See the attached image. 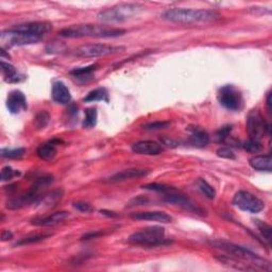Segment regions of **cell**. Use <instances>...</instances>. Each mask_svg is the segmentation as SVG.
I'll use <instances>...</instances> for the list:
<instances>
[{"instance_id": "cell-1", "label": "cell", "mask_w": 272, "mask_h": 272, "mask_svg": "<svg viewBox=\"0 0 272 272\" xmlns=\"http://www.w3.org/2000/svg\"><path fill=\"white\" fill-rule=\"evenodd\" d=\"M211 245L219 250H221L225 254L230 255L234 259H236L240 263L247 265V266L252 271L256 270H264L270 271L271 264L266 259H263L260 255L252 252L245 247H241L238 245L232 244V242H227L224 240H214L211 241Z\"/></svg>"}, {"instance_id": "cell-2", "label": "cell", "mask_w": 272, "mask_h": 272, "mask_svg": "<svg viewBox=\"0 0 272 272\" xmlns=\"http://www.w3.org/2000/svg\"><path fill=\"white\" fill-rule=\"evenodd\" d=\"M162 18L175 24H208L220 18V14L215 10L173 8L165 11Z\"/></svg>"}, {"instance_id": "cell-3", "label": "cell", "mask_w": 272, "mask_h": 272, "mask_svg": "<svg viewBox=\"0 0 272 272\" xmlns=\"http://www.w3.org/2000/svg\"><path fill=\"white\" fill-rule=\"evenodd\" d=\"M126 33V30L119 28H112L102 25H77L69 28H65L58 33L62 38L66 39H83V38H95V39H113L118 38Z\"/></svg>"}, {"instance_id": "cell-4", "label": "cell", "mask_w": 272, "mask_h": 272, "mask_svg": "<svg viewBox=\"0 0 272 272\" xmlns=\"http://www.w3.org/2000/svg\"><path fill=\"white\" fill-rule=\"evenodd\" d=\"M128 242L132 245L156 248L170 245L172 241L165 237V229L163 226L154 225L131 234L128 237Z\"/></svg>"}, {"instance_id": "cell-5", "label": "cell", "mask_w": 272, "mask_h": 272, "mask_svg": "<svg viewBox=\"0 0 272 272\" xmlns=\"http://www.w3.org/2000/svg\"><path fill=\"white\" fill-rule=\"evenodd\" d=\"M145 6L139 3H120L98 13V19L107 24H118L137 16Z\"/></svg>"}, {"instance_id": "cell-6", "label": "cell", "mask_w": 272, "mask_h": 272, "mask_svg": "<svg viewBox=\"0 0 272 272\" xmlns=\"http://www.w3.org/2000/svg\"><path fill=\"white\" fill-rule=\"evenodd\" d=\"M217 98L219 104L232 112H239L244 108V97L234 85H224L220 88Z\"/></svg>"}, {"instance_id": "cell-7", "label": "cell", "mask_w": 272, "mask_h": 272, "mask_svg": "<svg viewBox=\"0 0 272 272\" xmlns=\"http://www.w3.org/2000/svg\"><path fill=\"white\" fill-rule=\"evenodd\" d=\"M42 40L41 36H35L31 34H27L15 30V29H10V30H4L0 34V43H1L2 49H8L14 46H25L31 45Z\"/></svg>"}, {"instance_id": "cell-8", "label": "cell", "mask_w": 272, "mask_h": 272, "mask_svg": "<svg viewBox=\"0 0 272 272\" xmlns=\"http://www.w3.org/2000/svg\"><path fill=\"white\" fill-rule=\"evenodd\" d=\"M126 50L123 46H112L107 44H86L76 49L75 54L80 57H99L118 54Z\"/></svg>"}, {"instance_id": "cell-9", "label": "cell", "mask_w": 272, "mask_h": 272, "mask_svg": "<svg viewBox=\"0 0 272 272\" xmlns=\"http://www.w3.org/2000/svg\"><path fill=\"white\" fill-rule=\"evenodd\" d=\"M232 203L239 210L251 213V214H257L265 208V203L260 198L246 190H239L235 194Z\"/></svg>"}, {"instance_id": "cell-10", "label": "cell", "mask_w": 272, "mask_h": 272, "mask_svg": "<svg viewBox=\"0 0 272 272\" xmlns=\"http://www.w3.org/2000/svg\"><path fill=\"white\" fill-rule=\"evenodd\" d=\"M247 131L250 138L259 139L260 141L264 134L270 133V124L265 121L260 111L253 109L247 117Z\"/></svg>"}, {"instance_id": "cell-11", "label": "cell", "mask_w": 272, "mask_h": 272, "mask_svg": "<svg viewBox=\"0 0 272 272\" xmlns=\"http://www.w3.org/2000/svg\"><path fill=\"white\" fill-rule=\"evenodd\" d=\"M164 200L167 203H170V204H173V205H178V207H180L181 209L185 210L187 212H190V213H194V214H198V215H201V216L207 215V214H205V211L203 209H201L197 203H195L194 201L190 200L188 197L181 194L176 188L170 193L164 194Z\"/></svg>"}, {"instance_id": "cell-12", "label": "cell", "mask_w": 272, "mask_h": 272, "mask_svg": "<svg viewBox=\"0 0 272 272\" xmlns=\"http://www.w3.org/2000/svg\"><path fill=\"white\" fill-rule=\"evenodd\" d=\"M40 189H41L40 186L33 184L24 194H21L15 198H11L10 200L6 201V209L19 210L21 208L26 207V205L34 204L40 198V196H39Z\"/></svg>"}, {"instance_id": "cell-13", "label": "cell", "mask_w": 272, "mask_h": 272, "mask_svg": "<svg viewBox=\"0 0 272 272\" xmlns=\"http://www.w3.org/2000/svg\"><path fill=\"white\" fill-rule=\"evenodd\" d=\"M14 29L20 32L43 38L44 35L53 30V25L50 23H47V21H32V23L18 25Z\"/></svg>"}, {"instance_id": "cell-14", "label": "cell", "mask_w": 272, "mask_h": 272, "mask_svg": "<svg viewBox=\"0 0 272 272\" xmlns=\"http://www.w3.org/2000/svg\"><path fill=\"white\" fill-rule=\"evenodd\" d=\"M6 108L12 114H19L28 109L27 98L23 92L18 90L12 91L6 98Z\"/></svg>"}, {"instance_id": "cell-15", "label": "cell", "mask_w": 272, "mask_h": 272, "mask_svg": "<svg viewBox=\"0 0 272 272\" xmlns=\"http://www.w3.org/2000/svg\"><path fill=\"white\" fill-rule=\"evenodd\" d=\"M150 173V169H139V168H131L126 169V170H122L117 172L113 175L109 176L106 182H111V183H117V182H124L128 180H134L143 178V176H147Z\"/></svg>"}, {"instance_id": "cell-16", "label": "cell", "mask_w": 272, "mask_h": 272, "mask_svg": "<svg viewBox=\"0 0 272 272\" xmlns=\"http://www.w3.org/2000/svg\"><path fill=\"white\" fill-rule=\"evenodd\" d=\"M133 220L139 221H154L161 223H169L172 221V217L165 212H138L131 215Z\"/></svg>"}, {"instance_id": "cell-17", "label": "cell", "mask_w": 272, "mask_h": 272, "mask_svg": "<svg viewBox=\"0 0 272 272\" xmlns=\"http://www.w3.org/2000/svg\"><path fill=\"white\" fill-rule=\"evenodd\" d=\"M132 151L141 156H158L162 153V146L153 141H141L132 145Z\"/></svg>"}, {"instance_id": "cell-18", "label": "cell", "mask_w": 272, "mask_h": 272, "mask_svg": "<svg viewBox=\"0 0 272 272\" xmlns=\"http://www.w3.org/2000/svg\"><path fill=\"white\" fill-rule=\"evenodd\" d=\"M69 217V213L61 211L54 213V214L45 216V217H38L32 220V224L36 226H54L62 223L66 219Z\"/></svg>"}, {"instance_id": "cell-19", "label": "cell", "mask_w": 272, "mask_h": 272, "mask_svg": "<svg viewBox=\"0 0 272 272\" xmlns=\"http://www.w3.org/2000/svg\"><path fill=\"white\" fill-rule=\"evenodd\" d=\"M190 132L188 137V143L196 148H204L210 143V136L203 129L199 127H188Z\"/></svg>"}, {"instance_id": "cell-20", "label": "cell", "mask_w": 272, "mask_h": 272, "mask_svg": "<svg viewBox=\"0 0 272 272\" xmlns=\"http://www.w3.org/2000/svg\"><path fill=\"white\" fill-rule=\"evenodd\" d=\"M51 97L53 100L58 105H68L71 101V95L68 87L63 82H54L53 85V91H51Z\"/></svg>"}, {"instance_id": "cell-21", "label": "cell", "mask_w": 272, "mask_h": 272, "mask_svg": "<svg viewBox=\"0 0 272 272\" xmlns=\"http://www.w3.org/2000/svg\"><path fill=\"white\" fill-rule=\"evenodd\" d=\"M62 143L61 139H53L48 143L42 144L38 149H36V154L43 161H51L56 156V145Z\"/></svg>"}, {"instance_id": "cell-22", "label": "cell", "mask_w": 272, "mask_h": 272, "mask_svg": "<svg viewBox=\"0 0 272 272\" xmlns=\"http://www.w3.org/2000/svg\"><path fill=\"white\" fill-rule=\"evenodd\" d=\"M249 164L257 171H267L272 170V158L270 154H263V156H255L250 159Z\"/></svg>"}, {"instance_id": "cell-23", "label": "cell", "mask_w": 272, "mask_h": 272, "mask_svg": "<svg viewBox=\"0 0 272 272\" xmlns=\"http://www.w3.org/2000/svg\"><path fill=\"white\" fill-rule=\"evenodd\" d=\"M63 197V189H55L54 192L45 194L44 196H40L34 204H38L42 208H53L56 203L62 199Z\"/></svg>"}, {"instance_id": "cell-24", "label": "cell", "mask_w": 272, "mask_h": 272, "mask_svg": "<svg viewBox=\"0 0 272 272\" xmlns=\"http://www.w3.org/2000/svg\"><path fill=\"white\" fill-rule=\"evenodd\" d=\"M1 71L6 82L16 83L21 80L16 68L10 63H5L4 61H1Z\"/></svg>"}, {"instance_id": "cell-25", "label": "cell", "mask_w": 272, "mask_h": 272, "mask_svg": "<svg viewBox=\"0 0 272 272\" xmlns=\"http://www.w3.org/2000/svg\"><path fill=\"white\" fill-rule=\"evenodd\" d=\"M83 101L86 102V104H90V102H96V101L109 102V93L105 87H99L88 93L83 98Z\"/></svg>"}, {"instance_id": "cell-26", "label": "cell", "mask_w": 272, "mask_h": 272, "mask_svg": "<svg viewBox=\"0 0 272 272\" xmlns=\"http://www.w3.org/2000/svg\"><path fill=\"white\" fill-rule=\"evenodd\" d=\"M84 120L82 126L84 129H92L97 124L98 119V114H97V109L95 108H88L84 111Z\"/></svg>"}, {"instance_id": "cell-27", "label": "cell", "mask_w": 272, "mask_h": 272, "mask_svg": "<svg viewBox=\"0 0 272 272\" xmlns=\"http://www.w3.org/2000/svg\"><path fill=\"white\" fill-rule=\"evenodd\" d=\"M196 185L197 188L200 190V192L211 200H214L216 197V190L213 187L208 181H205L204 179H198L196 181Z\"/></svg>"}, {"instance_id": "cell-28", "label": "cell", "mask_w": 272, "mask_h": 272, "mask_svg": "<svg viewBox=\"0 0 272 272\" xmlns=\"http://www.w3.org/2000/svg\"><path fill=\"white\" fill-rule=\"evenodd\" d=\"M98 69V65L97 64H93V65H88L85 66V67H78L75 68L73 70L70 71V75L76 77L78 79L81 78H86L88 76H91L94 71H96Z\"/></svg>"}, {"instance_id": "cell-29", "label": "cell", "mask_w": 272, "mask_h": 272, "mask_svg": "<svg viewBox=\"0 0 272 272\" xmlns=\"http://www.w3.org/2000/svg\"><path fill=\"white\" fill-rule=\"evenodd\" d=\"M50 236H51V234H35V235H31V236H27V237L21 238L14 246H25V245L35 244V242H40L42 240H45L46 238H48Z\"/></svg>"}, {"instance_id": "cell-30", "label": "cell", "mask_w": 272, "mask_h": 272, "mask_svg": "<svg viewBox=\"0 0 272 272\" xmlns=\"http://www.w3.org/2000/svg\"><path fill=\"white\" fill-rule=\"evenodd\" d=\"M49 120H50L49 113L45 111V109H43V111H40L35 116L34 127L36 128V130H42L44 128H46V126L49 123Z\"/></svg>"}, {"instance_id": "cell-31", "label": "cell", "mask_w": 272, "mask_h": 272, "mask_svg": "<svg viewBox=\"0 0 272 272\" xmlns=\"http://www.w3.org/2000/svg\"><path fill=\"white\" fill-rule=\"evenodd\" d=\"M254 221H255L257 229H259V231L262 235V237H264L265 241H266L268 245H270V242H271V232H272L271 226L266 222L261 221V220H254Z\"/></svg>"}, {"instance_id": "cell-32", "label": "cell", "mask_w": 272, "mask_h": 272, "mask_svg": "<svg viewBox=\"0 0 272 272\" xmlns=\"http://www.w3.org/2000/svg\"><path fill=\"white\" fill-rule=\"evenodd\" d=\"M244 147V149L247 152L250 153H259L263 150V145L262 143L259 141V139H254V138H249L247 142H245V144L242 145Z\"/></svg>"}, {"instance_id": "cell-33", "label": "cell", "mask_w": 272, "mask_h": 272, "mask_svg": "<svg viewBox=\"0 0 272 272\" xmlns=\"http://www.w3.org/2000/svg\"><path fill=\"white\" fill-rule=\"evenodd\" d=\"M143 188L147 189V190H152V192L162 193L163 195L167 194V193H170V192H172V190L175 189L173 186L159 184V183H150V184H146L143 186Z\"/></svg>"}, {"instance_id": "cell-34", "label": "cell", "mask_w": 272, "mask_h": 272, "mask_svg": "<svg viewBox=\"0 0 272 272\" xmlns=\"http://www.w3.org/2000/svg\"><path fill=\"white\" fill-rule=\"evenodd\" d=\"M26 150L24 148H15V149H9V148H2L1 149V157L5 159H20L24 157Z\"/></svg>"}, {"instance_id": "cell-35", "label": "cell", "mask_w": 272, "mask_h": 272, "mask_svg": "<svg viewBox=\"0 0 272 272\" xmlns=\"http://www.w3.org/2000/svg\"><path fill=\"white\" fill-rule=\"evenodd\" d=\"M231 131H232V127L231 126H224L222 128H220L216 132V134H215L216 142L222 143V142L226 141L227 137H229L230 134H231Z\"/></svg>"}, {"instance_id": "cell-36", "label": "cell", "mask_w": 272, "mask_h": 272, "mask_svg": "<svg viewBox=\"0 0 272 272\" xmlns=\"http://www.w3.org/2000/svg\"><path fill=\"white\" fill-rule=\"evenodd\" d=\"M18 175H20L19 171L14 170V169L10 166H5L1 170V181L2 182L10 181L11 179L14 178V176H18Z\"/></svg>"}, {"instance_id": "cell-37", "label": "cell", "mask_w": 272, "mask_h": 272, "mask_svg": "<svg viewBox=\"0 0 272 272\" xmlns=\"http://www.w3.org/2000/svg\"><path fill=\"white\" fill-rule=\"evenodd\" d=\"M170 126V122L168 121H154V122H149L144 126L145 130H149V131H156V130H162V129H166Z\"/></svg>"}, {"instance_id": "cell-38", "label": "cell", "mask_w": 272, "mask_h": 272, "mask_svg": "<svg viewBox=\"0 0 272 272\" xmlns=\"http://www.w3.org/2000/svg\"><path fill=\"white\" fill-rule=\"evenodd\" d=\"M54 182V176L51 174H43L41 176H38V178L35 179L34 184L38 185L40 187H43L45 185H49L50 183Z\"/></svg>"}, {"instance_id": "cell-39", "label": "cell", "mask_w": 272, "mask_h": 272, "mask_svg": "<svg viewBox=\"0 0 272 272\" xmlns=\"http://www.w3.org/2000/svg\"><path fill=\"white\" fill-rule=\"evenodd\" d=\"M217 156L220 157V158H222V159H226V160H235V159H236L235 153L230 148H227V147H221V148H219L217 150Z\"/></svg>"}, {"instance_id": "cell-40", "label": "cell", "mask_w": 272, "mask_h": 272, "mask_svg": "<svg viewBox=\"0 0 272 272\" xmlns=\"http://www.w3.org/2000/svg\"><path fill=\"white\" fill-rule=\"evenodd\" d=\"M149 203V198H147L145 196H138L129 201L128 207H139V205H148Z\"/></svg>"}, {"instance_id": "cell-41", "label": "cell", "mask_w": 272, "mask_h": 272, "mask_svg": "<svg viewBox=\"0 0 272 272\" xmlns=\"http://www.w3.org/2000/svg\"><path fill=\"white\" fill-rule=\"evenodd\" d=\"M72 205L76 210H78L79 212H82V213H88V212L93 211V208L91 207V204H88V203L83 202V201L73 202Z\"/></svg>"}, {"instance_id": "cell-42", "label": "cell", "mask_w": 272, "mask_h": 272, "mask_svg": "<svg viewBox=\"0 0 272 272\" xmlns=\"http://www.w3.org/2000/svg\"><path fill=\"white\" fill-rule=\"evenodd\" d=\"M104 231H97V232H90L87 233L85 235H83L82 236V240H88V239H92V238H96L98 236H101V235H104Z\"/></svg>"}, {"instance_id": "cell-43", "label": "cell", "mask_w": 272, "mask_h": 272, "mask_svg": "<svg viewBox=\"0 0 272 272\" xmlns=\"http://www.w3.org/2000/svg\"><path fill=\"white\" fill-rule=\"evenodd\" d=\"M13 238V233L10 230H3L1 232V241H8Z\"/></svg>"}, {"instance_id": "cell-44", "label": "cell", "mask_w": 272, "mask_h": 272, "mask_svg": "<svg viewBox=\"0 0 272 272\" xmlns=\"http://www.w3.org/2000/svg\"><path fill=\"white\" fill-rule=\"evenodd\" d=\"M162 142H163L168 147H176V146H178V143L172 141V139H169V138H163V139H162Z\"/></svg>"}, {"instance_id": "cell-45", "label": "cell", "mask_w": 272, "mask_h": 272, "mask_svg": "<svg viewBox=\"0 0 272 272\" xmlns=\"http://www.w3.org/2000/svg\"><path fill=\"white\" fill-rule=\"evenodd\" d=\"M100 213L102 215H106V216H109V217H117V214H115L114 212H109V211H100Z\"/></svg>"}, {"instance_id": "cell-46", "label": "cell", "mask_w": 272, "mask_h": 272, "mask_svg": "<svg viewBox=\"0 0 272 272\" xmlns=\"http://www.w3.org/2000/svg\"><path fill=\"white\" fill-rule=\"evenodd\" d=\"M271 106V93H268V96H267V107H268V109H269V112H270V108Z\"/></svg>"}]
</instances>
